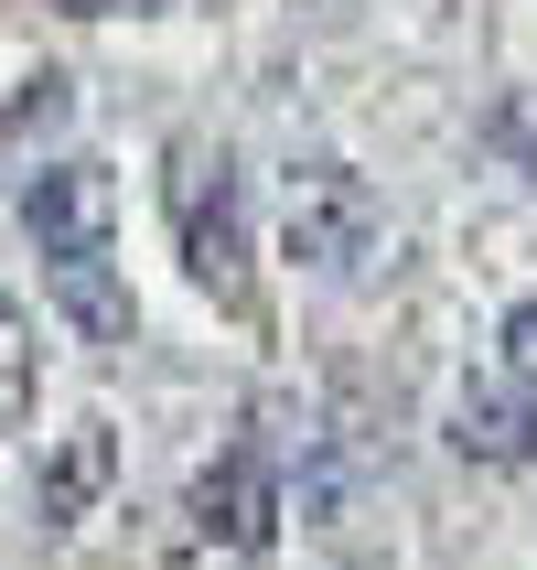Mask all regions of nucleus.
Segmentation results:
<instances>
[{
  "instance_id": "f257e3e1",
  "label": "nucleus",
  "mask_w": 537,
  "mask_h": 570,
  "mask_svg": "<svg viewBox=\"0 0 537 570\" xmlns=\"http://www.w3.org/2000/svg\"><path fill=\"white\" fill-rule=\"evenodd\" d=\"M22 237L43 248V302L76 345L119 355L140 302L119 281V184H108V161L64 151V161H32L22 173Z\"/></svg>"
},
{
  "instance_id": "f03ea898",
  "label": "nucleus",
  "mask_w": 537,
  "mask_h": 570,
  "mask_svg": "<svg viewBox=\"0 0 537 570\" xmlns=\"http://www.w3.org/2000/svg\"><path fill=\"white\" fill-rule=\"evenodd\" d=\"M387 248V205L355 161H290L280 173V258L301 281H366Z\"/></svg>"
},
{
  "instance_id": "7ed1b4c3",
  "label": "nucleus",
  "mask_w": 537,
  "mask_h": 570,
  "mask_svg": "<svg viewBox=\"0 0 537 570\" xmlns=\"http://www.w3.org/2000/svg\"><path fill=\"white\" fill-rule=\"evenodd\" d=\"M161 205H172V248H183L193 291H216V302H248V173L237 151L216 140H172V173H161Z\"/></svg>"
},
{
  "instance_id": "20e7f679",
  "label": "nucleus",
  "mask_w": 537,
  "mask_h": 570,
  "mask_svg": "<svg viewBox=\"0 0 537 570\" xmlns=\"http://www.w3.org/2000/svg\"><path fill=\"white\" fill-rule=\"evenodd\" d=\"M183 517H193V539L205 549H237V560H258V549L280 539V474H269V452H216L205 474H193V495H183Z\"/></svg>"
},
{
  "instance_id": "39448f33",
  "label": "nucleus",
  "mask_w": 537,
  "mask_h": 570,
  "mask_svg": "<svg viewBox=\"0 0 537 570\" xmlns=\"http://www.w3.org/2000/svg\"><path fill=\"white\" fill-rule=\"evenodd\" d=\"M119 495V420H64L54 442H43V463H32V517L43 528H87L97 507Z\"/></svg>"
},
{
  "instance_id": "423d86ee",
  "label": "nucleus",
  "mask_w": 537,
  "mask_h": 570,
  "mask_svg": "<svg viewBox=\"0 0 537 570\" xmlns=\"http://www.w3.org/2000/svg\"><path fill=\"white\" fill-rule=\"evenodd\" d=\"M451 452L484 463V474H527L537 463V387L527 377H463L451 387Z\"/></svg>"
},
{
  "instance_id": "0eeeda50",
  "label": "nucleus",
  "mask_w": 537,
  "mask_h": 570,
  "mask_svg": "<svg viewBox=\"0 0 537 570\" xmlns=\"http://www.w3.org/2000/svg\"><path fill=\"white\" fill-rule=\"evenodd\" d=\"M484 140H495V161H506L516 184L537 194V87H516V97H495V119H484Z\"/></svg>"
},
{
  "instance_id": "6e6552de",
  "label": "nucleus",
  "mask_w": 537,
  "mask_h": 570,
  "mask_svg": "<svg viewBox=\"0 0 537 570\" xmlns=\"http://www.w3.org/2000/svg\"><path fill=\"white\" fill-rule=\"evenodd\" d=\"M495 366H506V377H527V387H537V291H527V302H516L506 323H495Z\"/></svg>"
}]
</instances>
